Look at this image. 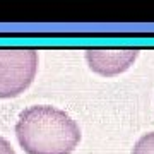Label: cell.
Wrapping results in <instances>:
<instances>
[{"label":"cell","mask_w":154,"mask_h":154,"mask_svg":"<svg viewBox=\"0 0 154 154\" xmlns=\"http://www.w3.org/2000/svg\"><path fill=\"white\" fill-rule=\"evenodd\" d=\"M16 137L26 154H72L81 140V128L60 108L34 105L19 113Z\"/></svg>","instance_id":"6da1fadb"},{"label":"cell","mask_w":154,"mask_h":154,"mask_svg":"<svg viewBox=\"0 0 154 154\" xmlns=\"http://www.w3.org/2000/svg\"><path fill=\"white\" fill-rule=\"evenodd\" d=\"M38 70L34 48H0V98H16L31 86Z\"/></svg>","instance_id":"7a4b0ae2"},{"label":"cell","mask_w":154,"mask_h":154,"mask_svg":"<svg viewBox=\"0 0 154 154\" xmlns=\"http://www.w3.org/2000/svg\"><path fill=\"white\" fill-rule=\"evenodd\" d=\"M139 55L135 48H118V50H106V48H89L86 50V60L89 69L99 75L113 77L125 72L132 65Z\"/></svg>","instance_id":"3957f363"},{"label":"cell","mask_w":154,"mask_h":154,"mask_svg":"<svg viewBox=\"0 0 154 154\" xmlns=\"http://www.w3.org/2000/svg\"><path fill=\"white\" fill-rule=\"evenodd\" d=\"M132 154H154V132L140 135L132 149Z\"/></svg>","instance_id":"277c9868"},{"label":"cell","mask_w":154,"mask_h":154,"mask_svg":"<svg viewBox=\"0 0 154 154\" xmlns=\"http://www.w3.org/2000/svg\"><path fill=\"white\" fill-rule=\"evenodd\" d=\"M0 154H16V151L11 146V142L4 137H0Z\"/></svg>","instance_id":"5b68a950"}]
</instances>
